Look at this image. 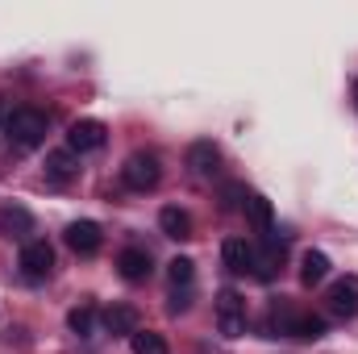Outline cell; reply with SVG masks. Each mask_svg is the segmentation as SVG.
<instances>
[{"label": "cell", "instance_id": "cell-20", "mask_svg": "<svg viewBox=\"0 0 358 354\" xmlns=\"http://www.w3.org/2000/svg\"><path fill=\"white\" fill-rule=\"evenodd\" d=\"M167 279H171V288H192V279H196V263L183 259V255H176V259L167 263Z\"/></svg>", "mask_w": 358, "mask_h": 354}, {"label": "cell", "instance_id": "cell-6", "mask_svg": "<svg viewBox=\"0 0 358 354\" xmlns=\"http://www.w3.org/2000/svg\"><path fill=\"white\" fill-rule=\"evenodd\" d=\"M104 138H108V129H104V121H71V129H67V150L71 155H88V150H100L104 146Z\"/></svg>", "mask_w": 358, "mask_h": 354}, {"label": "cell", "instance_id": "cell-7", "mask_svg": "<svg viewBox=\"0 0 358 354\" xmlns=\"http://www.w3.org/2000/svg\"><path fill=\"white\" fill-rule=\"evenodd\" d=\"M0 234L25 246V242H29V234H34V213H29V208H21V204H4V208H0Z\"/></svg>", "mask_w": 358, "mask_h": 354}, {"label": "cell", "instance_id": "cell-15", "mask_svg": "<svg viewBox=\"0 0 358 354\" xmlns=\"http://www.w3.org/2000/svg\"><path fill=\"white\" fill-rule=\"evenodd\" d=\"M159 229H163L167 238H176V242L192 238V217H187V208H179V204H167V208L159 213Z\"/></svg>", "mask_w": 358, "mask_h": 354}, {"label": "cell", "instance_id": "cell-21", "mask_svg": "<svg viewBox=\"0 0 358 354\" xmlns=\"http://www.w3.org/2000/svg\"><path fill=\"white\" fill-rule=\"evenodd\" d=\"M129 342H134V354H167L163 334H155V330H138Z\"/></svg>", "mask_w": 358, "mask_h": 354}, {"label": "cell", "instance_id": "cell-22", "mask_svg": "<svg viewBox=\"0 0 358 354\" xmlns=\"http://www.w3.org/2000/svg\"><path fill=\"white\" fill-rule=\"evenodd\" d=\"M221 204H225V208H246V187H242V183H229V187L221 192Z\"/></svg>", "mask_w": 358, "mask_h": 354}, {"label": "cell", "instance_id": "cell-2", "mask_svg": "<svg viewBox=\"0 0 358 354\" xmlns=\"http://www.w3.org/2000/svg\"><path fill=\"white\" fill-rule=\"evenodd\" d=\"M271 325H279V334H292V338H304V342H317V338L329 334L325 317H317V313H287V309H275Z\"/></svg>", "mask_w": 358, "mask_h": 354}, {"label": "cell", "instance_id": "cell-19", "mask_svg": "<svg viewBox=\"0 0 358 354\" xmlns=\"http://www.w3.org/2000/svg\"><path fill=\"white\" fill-rule=\"evenodd\" d=\"M76 171H80V163L71 159V150H50V155H46V176L71 179Z\"/></svg>", "mask_w": 358, "mask_h": 354}, {"label": "cell", "instance_id": "cell-12", "mask_svg": "<svg viewBox=\"0 0 358 354\" xmlns=\"http://www.w3.org/2000/svg\"><path fill=\"white\" fill-rule=\"evenodd\" d=\"M187 167H192L196 176H213V171L221 167V146H217V142H192V146H187Z\"/></svg>", "mask_w": 358, "mask_h": 354}, {"label": "cell", "instance_id": "cell-4", "mask_svg": "<svg viewBox=\"0 0 358 354\" xmlns=\"http://www.w3.org/2000/svg\"><path fill=\"white\" fill-rule=\"evenodd\" d=\"M121 179H125V187H134V192H150V187H159L163 167H159V159H155V155L138 150V155H129V159H125Z\"/></svg>", "mask_w": 358, "mask_h": 354}, {"label": "cell", "instance_id": "cell-10", "mask_svg": "<svg viewBox=\"0 0 358 354\" xmlns=\"http://www.w3.org/2000/svg\"><path fill=\"white\" fill-rule=\"evenodd\" d=\"M63 238H67V246H71L76 255H96V250H100V242H104V234H100V225H96V221H71Z\"/></svg>", "mask_w": 358, "mask_h": 354}, {"label": "cell", "instance_id": "cell-13", "mask_svg": "<svg viewBox=\"0 0 358 354\" xmlns=\"http://www.w3.org/2000/svg\"><path fill=\"white\" fill-rule=\"evenodd\" d=\"M221 263L229 267L234 275H246V271H250V263H255L250 242H246V238H225V242H221Z\"/></svg>", "mask_w": 358, "mask_h": 354}, {"label": "cell", "instance_id": "cell-9", "mask_svg": "<svg viewBox=\"0 0 358 354\" xmlns=\"http://www.w3.org/2000/svg\"><path fill=\"white\" fill-rule=\"evenodd\" d=\"M329 313L334 317H355L358 313V275H342L329 288Z\"/></svg>", "mask_w": 358, "mask_h": 354}, {"label": "cell", "instance_id": "cell-17", "mask_svg": "<svg viewBox=\"0 0 358 354\" xmlns=\"http://www.w3.org/2000/svg\"><path fill=\"white\" fill-rule=\"evenodd\" d=\"M246 217L255 221V229H259V234H267V238H271V229H275V208H271L267 196H259V192H255V196H246Z\"/></svg>", "mask_w": 358, "mask_h": 354}, {"label": "cell", "instance_id": "cell-11", "mask_svg": "<svg viewBox=\"0 0 358 354\" xmlns=\"http://www.w3.org/2000/svg\"><path fill=\"white\" fill-rule=\"evenodd\" d=\"M104 330H108L113 338H134V334L142 330V317H138L134 304H113V309L104 313Z\"/></svg>", "mask_w": 358, "mask_h": 354}, {"label": "cell", "instance_id": "cell-23", "mask_svg": "<svg viewBox=\"0 0 358 354\" xmlns=\"http://www.w3.org/2000/svg\"><path fill=\"white\" fill-rule=\"evenodd\" d=\"M187 304H192V288H176L171 292V313H187Z\"/></svg>", "mask_w": 358, "mask_h": 354}, {"label": "cell", "instance_id": "cell-5", "mask_svg": "<svg viewBox=\"0 0 358 354\" xmlns=\"http://www.w3.org/2000/svg\"><path fill=\"white\" fill-rule=\"evenodd\" d=\"M17 267H21L25 279H46V275L55 271V250H50V242H46V238H29V242L21 246V255H17Z\"/></svg>", "mask_w": 358, "mask_h": 354}, {"label": "cell", "instance_id": "cell-8", "mask_svg": "<svg viewBox=\"0 0 358 354\" xmlns=\"http://www.w3.org/2000/svg\"><path fill=\"white\" fill-rule=\"evenodd\" d=\"M117 271H121L129 283H142V279H150L155 259H150V250H142V246H125V250L117 255Z\"/></svg>", "mask_w": 358, "mask_h": 354}, {"label": "cell", "instance_id": "cell-1", "mask_svg": "<svg viewBox=\"0 0 358 354\" xmlns=\"http://www.w3.org/2000/svg\"><path fill=\"white\" fill-rule=\"evenodd\" d=\"M4 134H8L13 146L34 150V146L46 142V113H38V108H13L4 117Z\"/></svg>", "mask_w": 358, "mask_h": 354}, {"label": "cell", "instance_id": "cell-3", "mask_svg": "<svg viewBox=\"0 0 358 354\" xmlns=\"http://www.w3.org/2000/svg\"><path fill=\"white\" fill-rule=\"evenodd\" d=\"M217 330L225 338H242L246 334V300H242V292H234V288L217 292Z\"/></svg>", "mask_w": 358, "mask_h": 354}, {"label": "cell", "instance_id": "cell-14", "mask_svg": "<svg viewBox=\"0 0 358 354\" xmlns=\"http://www.w3.org/2000/svg\"><path fill=\"white\" fill-rule=\"evenodd\" d=\"M279 267H283V242L267 238V246H263V250H255V263H250V271H255L263 283H271V279L279 275Z\"/></svg>", "mask_w": 358, "mask_h": 354}, {"label": "cell", "instance_id": "cell-24", "mask_svg": "<svg viewBox=\"0 0 358 354\" xmlns=\"http://www.w3.org/2000/svg\"><path fill=\"white\" fill-rule=\"evenodd\" d=\"M355 104H358V80H355Z\"/></svg>", "mask_w": 358, "mask_h": 354}, {"label": "cell", "instance_id": "cell-18", "mask_svg": "<svg viewBox=\"0 0 358 354\" xmlns=\"http://www.w3.org/2000/svg\"><path fill=\"white\" fill-rule=\"evenodd\" d=\"M67 325H71V334L84 338V342L96 338V309H92V304H76V309L67 313Z\"/></svg>", "mask_w": 358, "mask_h": 354}, {"label": "cell", "instance_id": "cell-16", "mask_svg": "<svg viewBox=\"0 0 358 354\" xmlns=\"http://www.w3.org/2000/svg\"><path fill=\"white\" fill-rule=\"evenodd\" d=\"M325 275H329V255L325 250H304V259H300V283L317 288Z\"/></svg>", "mask_w": 358, "mask_h": 354}]
</instances>
